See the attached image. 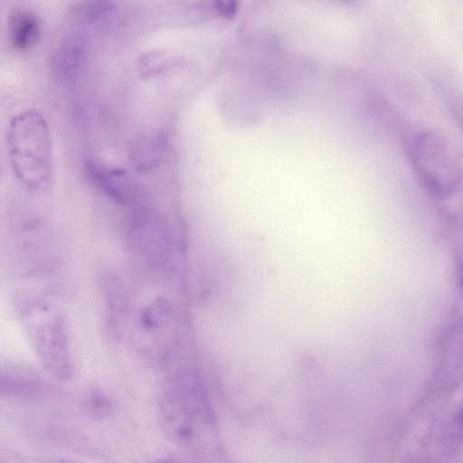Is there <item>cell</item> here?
Instances as JSON below:
<instances>
[{"label": "cell", "mask_w": 463, "mask_h": 463, "mask_svg": "<svg viewBox=\"0 0 463 463\" xmlns=\"http://www.w3.org/2000/svg\"><path fill=\"white\" fill-rule=\"evenodd\" d=\"M14 309L23 332L45 371L56 380L74 376L71 329L63 310L53 301L30 291L14 297Z\"/></svg>", "instance_id": "cell-1"}, {"label": "cell", "mask_w": 463, "mask_h": 463, "mask_svg": "<svg viewBox=\"0 0 463 463\" xmlns=\"http://www.w3.org/2000/svg\"><path fill=\"white\" fill-rule=\"evenodd\" d=\"M10 163L17 179L33 192L47 190L53 177V151L44 117L34 109L16 114L7 130Z\"/></svg>", "instance_id": "cell-2"}, {"label": "cell", "mask_w": 463, "mask_h": 463, "mask_svg": "<svg viewBox=\"0 0 463 463\" xmlns=\"http://www.w3.org/2000/svg\"><path fill=\"white\" fill-rule=\"evenodd\" d=\"M407 153L418 180L431 195L447 198L460 187L463 161L453 145L439 132H414L408 140Z\"/></svg>", "instance_id": "cell-3"}, {"label": "cell", "mask_w": 463, "mask_h": 463, "mask_svg": "<svg viewBox=\"0 0 463 463\" xmlns=\"http://www.w3.org/2000/svg\"><path fill=\"white\" fill-rule=\"evenodd\" d=\"M135 345L146 359L169 365L178 345V320L173 304L157 297L139 312L135 324Z\"/></svg>", "instance_id": "cell-4"}, {"label": "cell", "mask_w": 463, "mask_h": 463, "mask_svg": "<svg viewBox=\"0 0 463 463\" xmlns=\"http://www.w3.org/2000/svg\"><path fill=\"white\" fill-rule=\"evenodd\" d=\"M126 228L128 248L143 267L158 271L169 263L172 237L162 216L149 209L138 208L130 215Z\"/></svg>", "instance_id": "cell-5"}, {"label": "cell", "mask_w": 463, "mask_h": 463, "mask_svg": "<svg viewBox=\"0 0 463 463\" xmlns=\"http://www.w3.org/2000/svg\"><path fill=\"white\" fill-rule=\"evenodd\" d=\"M104 327L112 341H119L128 326L130 299L122 280L114 274H106L101 279Z\"/></svg>", "instance_id": "cell-6"}, {"label": "cell", "mask_w": 463, "mask_h": 463, "mask_svg": "<svg viewBox=\"0 0 463 463\" xmlns=\"http://www.w3.org/2000/svg\"><path fill=\"white\" fill-rule=\"evenodd\" d=\"M87 169L95 185L115 203L130 206L139 201V188L125 170L97 162H90Z\"/></svg>", "instance_id": "cell-7"}, {"label": "cell", "mask_w": 463, "mask_h": 463, "mask_svg": "<svg viewBox=\"0 0 463 463\" xmlns=\"http://www.w3.org/2000/svg\"><path fill=\"white\" fill-rule=\"evenodd\" d=\"M8 27L10 41L18 50L31 48L40 37L41 27L38 17L25 9H15L11 14Z\"/></svg>", "instance_id": "cell-8"}, {"label": "cell", "mask_w": 463, "mask_h": 463, "mask_svg": "<svg viewBox=\"0 0 463 463\" xmlns=\"http://www.w3.org/2000/svg\"><path fill=\"white\" fill-rule=\"evenodd\" d=\"M165 144V137L162 134L137 139L129 152L133 167L140 172H147L156 167L164 156Z\"/></svg>", "instance_id": "cell-9"}, {"label": "cell", "mask_w": 463, "mask_h": 463, "mask_svg": "<svg viewBox=\"0 0 463 463\" xmlns=\"http://www.w3.org/2000/svg\"><path fill=\"white\" fill-rule=\"evenodd\" d=\"M458 423L459 428L463 430V403L458 411Z\"/></svg>", "instance_id": "cell-10"}, {"label": "cell", "mask_w": 463, "mask_h": 463, "mask_svg": "<svg viewBox=\"0 0 463 463\" xmlns=\"http://www.w3.org/2000/svg\"><path fill=\"white\" fill-rule=\"evenodd\" d=\"M59 463H80V462L64 459V460L60 461Z\"/></svg>", "instance_id": "cell-11"}, {"label": "cell", "mask_w": 463, "mask_h": 463, "mask_svg": "<svg viewBox=\"0 0 463 463\" xmlns=\"http://www.w3.org/2000/svg\"><path fill=\"white\" fill-rule=\"evenodd\" d=\"M461 281H462V287H463V267H462V271H461Z\"/></svg>", "instance_id": "cell-12"}, {"label": "cell", "mask_w": 463, "mask_h": 463, "mask_svg": "<svg viewBox=\"0 0 463 463\" xmlns=\"http://www.w3.org/2000/svg\"><path fill=\"white\" fill-rule=\"evenodd\" d=\"M160 463H174V462H171V461H161Z\"/></svg>", "instance_id": "cell-13"}]
</instances>
